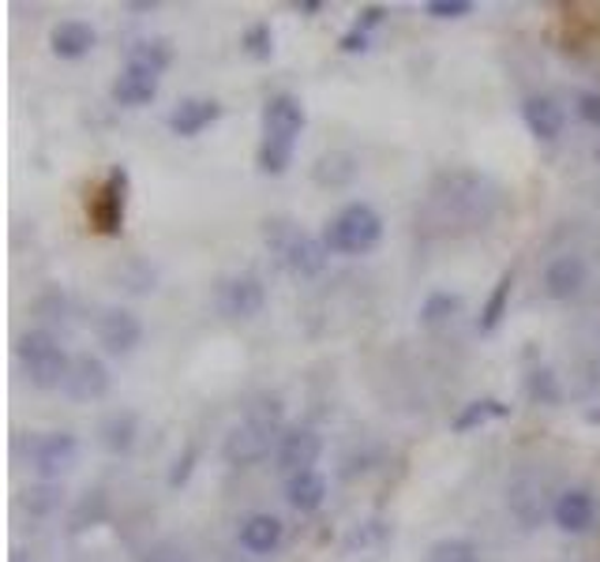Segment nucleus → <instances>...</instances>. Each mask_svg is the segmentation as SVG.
<instances>
[{
    "mask_svg": "<svg viewBox=\"0 0 600 562\" xmlns=\"http://www.w3.org/2000/svg\"><path fill=\"white\" fill-rule=\"evenodd\" d=\"M248 421H255V424H263V427H271V432H278L282 421H285V405H282V397H260V402L252 405V413H248Z\"/></svg>",
    "mask_w": 600,
    "mask_h": 562,
    "instance_id": "nucleus-34",
    "label": "nucleus"
},
{
    "mask_svg": "<svg viewBox=\"0 0 600 562\" xmlns=\"http://www.w3.org/2000/svg\"><path fill=\"white\" fill-rule=\"evenodd\" d=\"M319 454H323L319 432H312V427H290L278 439L274 465H278L285 476H297V473H308L312 465L319 462Z\"/></svg>",
    "mask_w": 600,
    "mask_h": 562,
    "instance_id": "nucleus-9",
    "label": "nucleus"
},
{
    "mask_svg": "<svg viewBox=\"0 0 600 562\" xmlns=\"http://www.w3.org/2000/svg\"><path fill=\"white\" fill-rule=\"evenodd\" d=\"M266 244L278 252V259L290 266V274H297V278H316L330 255L323 236H312L304 233V229H290L285 222H266Z\"/></svg>",
    "mask_w": 600,
    "mask_h": 562,
    "instance_id": "nucleus-4",
    "label": "nucleus"
},
{
    "mask_svg": "<svg viewBox=\"0 0 600 562\" xmlns=\"http://www.w3.org/2000/svg\"><path fill=\"white\" fill-rule=\"evenodd\" d=\"M75 457H80V439H75L72 432L38 435L34 446H31V462H34V469H38V476H42L45 484L69 473L72 465H75Z\"/></svg>",
    "mask_w": 600,
    "mask_h": 562,
    "instance_id": "nucleus-8",
    "label": "nucleus"
},
{
    "mask_svg": "<svg viewBox=\"0 0 600 562\" xmlns=\"http://www.w3.org/2000/svg\"><path fill=\"white\" fill-rule=\"evenodd\" d=\"M432 206L440 211L443 222H462V225H484L492 222L499 211V192L488 177L481 173H443L432 188Z\"/></svg>",
    "mask_w": 600,
    "mask_h": 562,
    "instance_id": "nucleus-1",
    "label": "nucleus"
},
{
    "mask_svg": "<svg viewBox=\"0 0 600 562\" xmlns=\"http://www.w3.org/2000/svg\"><path fill=\"white\" fill-rule=\"evenodd\" d=\"M15 357H19V364H23L27 379H31V386L56 390V386L69 383L72 360L50 330H27V335H19Z\"/></svg>",
    "mask_w": 600,
    "mask_h": 562,
    "instance_id": "nucleus-2",
    "label": "nucleus"
},
{
    "mask_svg": "<svg viewBox=\"0 0 600 562\" xmlns=\"http://www.w3.org/2000/svg\"><path fill=\"white\" fill-rule=\"evenodd\" d=\"M503 416H510V405H507V402H499V397H477V402L462 405L459 413H454L451 432H454V435L477 432V427L492 424V421H503Z\"/></svg>",
    "mask_w": 600,
    "mask_h": 562,
    "instance_id": "nucleus-23",
    "label": "nucleus"
},
{
    "mask_svg": "<svg viewBox=\"0 0 600 562\" xmlns=\"http://www.w3.org/2000/svg\"><path fill=\"white\" fill-rule=\"evenodd\" d=\"M196 462H199V446L188 443L185 454H180L173 462V469H169V488H185L188 476H192V469H196Z\"/></svg>",
    "mask_w": 600,
    "mask_h": 562,
    "instance_id": "nucleus-36",
    "label": "nucleus"
},
{
    "mask_svg": "<svg viewBox=\"0 0 600 562\" xmlns=\"http://www.w3.org/2000/svg\"><path fill=\"white\" fill-rule=\"evenodd\" d=\"M462 311V297L459 293H432L421 304V327H443Z\"/></svg>",
    "mask_w": 600,
    "mask_h": 562,
    "instance_id": "nucleus-30",
    "label": "nucleus"
},
{
    "mask_svg": "<svg viewBox=\"0 0 600 562\" xmlns=\"http://www.w3.org/2000/svg\"><path fill=\"white\" fill-rule=\"evenodd\" d=\"M510 289H514V274H510V271H503V274H499V282L492 285L488 300H484V308H481V319H477V327L484 330V335H492V330L503 322V316H507Z\"/></svg>",
    "mask_w": 600,
    "mask_h": 562,
    "instance_id": "nucleus-27",
    "label": "nucleus"
},
{
    "mask_svg": "<svg viewBox=\"0 0 600 562\" xmlns=\"http://www.w3.org/2000/svg\"><path fill=\"white\" fill-rule=\"evenodd\" d=\"M586 421H589V424H600V409H589Z\"/></svg>",
    "mask_w": 600,
    "mask_h": 562,
    "instance_id": "nucleus-44",
    "label": "nucleus"
},
{
    "mask_svg": "<svg viewBox=\"0 0 600 562\" xmlns=\"http://www.w3.org/2000/svg\"><path fill=\"white\" fill-rule=\"evenodd\" d=\"M64 390L75 402H98V397L109 394V368L98 357H75Z\"/></svg>",
    "mask_w": 600,
    "mask_h": 562,
    "instance_id": "nucleus-14",
    "label": "nucleus"
},
{
    "mask_svg": "<svg viewBox=\"0 0 600 562\" xmlns=\"http://www.w3.org/2000/svg\"><path fill=\"white\" fill-rule=\"evenodd\" d=\"M526 394L533 405H559L564 402V390H559V379L551 368H533L526 375Z\"/></svg>",
    "mask_w": 600,
    "mask_h": 562,
    "instance_id": "nucleus-29",
    "label": "nucleus"
},
{
    "mask_svg": "<svg viewBox=\"0 0 600 562\" xmlns=\"http://www.w3.org/2000/svg\"><path fill=\"white\" fill-rule=\"evenodd\" d=\"M274 435H278V432H271V427H263L255 421H244V424H236L230 435H225L222 457L233 465V469H252V465H260L263 457L271 454Z\"/></svg>",
    "mask_w": 600,
    "mask_h": 562,
    "instance_id": "nucleus-7",
    "label": "nucleus"
},
{
    "mask_svg": "<svg viewBox=\"0 0 600 562\" xmlns=\"http://www.w3.org/2000/svg\"><path fill=\"white\" fill-rule=\"evenodd\" d=\"M387 19V8L383 4H368V8H360V19H357V26L360 31H371V26H379Z\"/></svg>",
    "mask_w": 600,
    "mask_h": 562,
    "instance_id": "nucleus-40",
    "label": "nucleus"
},
{
    "mask_svg": "<svg viewBox=\"0 0 600 562\" xmlns=\"http://www.w3.org/2000/svg\"><path fill=\"white\" fill-rule=\"evenodd\" d=\"M522 120H526V128H529V136H537V139H559L564 136V109H559V102L556 98H548V94H529L526 102H522Z\"/></svg>",
    "mask_w": 600,
    "mask_h": 562,
    "instance_id": "nucleus-17",
    "label": "nucleus"
},
{
    "mask_svg": "<svg viewBox=\"0 0 600 562\" xmlns=\"http://www.w3.org/2000/svg\"><path fill=\"white\" fill-rule=\"evenodd\" d=\"M341 53H365L368 50V34L360 31V26H354V31H346L341 34Z\"/></svg>",
    "mask_w": 600,
    "mask_h": 562,
    "instance_id": "nucleus-41",
    "label": "nucleus"
},
{
    "mask_svg": "<svg viewBox=\"0 0 600 562\" xmlns=\"http://www.w3.org/2000/svg\"><path fill=\"white\" fill-rule=\"evenodd\" d=\"M241 50L252 56V61H271V53H274L271 23H252V26H248V31L241 34Z\"/></svg>",
    "mask_w": 600,
    "mask_h": 562,
    "instance_id": "nucleus-33",
    "label": "nucleus"
},
{
    "mask_svg": "<svg viewBox=\"0 0 600 562\" xmlns=\"http://www.w3.org/2000/svg\"><path fill=\"white\" fill-rule=\"evenodd\" d=\"M383 236V218L368 203H349L323 229V244L335 255H365Z\"/></svg>",
    "mask_w": 600,
    "mask_h": 562,
    "instance_id": "nucleus-3",
    "label": "nucleus"
},
{
    "mask_svg": "<svg viewBox=\"0 0 600 562\" xmlns=\"http://www.w3.org/2000/svg\"><path fill=\"white\" fill-rule=\"evenodd\" d=\"M124 206H128V169L113 166L91 203V225L102 236H117L124 229Z\"/></svg>",
    "mask_w": 600,
    "mask_h": 562,
    "instance_id": "nucleus-5",
    "label": "nucleus"
},
{
    "mask_svg": "<svg viewBox=\"0 0 600 562\" xmlns=\"http://www.w3.org/2000/svg\"><path fill=\"white\" fill-rule=\"evenodd\" d=\"M285 502L297 513H316L323 502H327V480H323L316 469L290 476V480H285Z\"/></svg>",
    "mask_w": 600,
    "mask_h": 562,
    "instance_id": "nucleus-20",
    "label": "nucleus"
},
{
    "mask_svg": "<svg viewBox=\"0 0 600 562\" xmlns=\"http://www.w3.org/2000/svg\"><path fill=\"white\" fill-rule=\"evenodd\" d=\"M266 304V285L255 278V274H236L222 285V297H218V308L230 319H255Z\"/></svg>",
    "mask_w": 600,
    "mask_h": 562,
    "instance_id": "nucleus-12",
    "label": "nucleus"
},
{
    "mask_svg": "<svg viewBox=\"0 0 600 562\" xmlns=\"http://www.w3.org/2000/svg\"><path fill=\"white\" fill-rule=\"evenodd\" d=\"M236 540H241V548L252 551V555H274L285 540V526L274 518V513H248L241 521Z\"/></svg>",
    "mask_w": 600,
    "mask_h": 562,
    "instance_id": "nucleus-18",
    "label": "nucleus"
},
{
    "mask_svg": "<svg viewBox=\"0 0 600 562\" xmlns=\"http://www.w3.org/2000/svg\"><path fill=\"white\" fill-rule=\"evenodd\" d=\"M589 282V266L582 255L567 252V255H556L545 274H540V285H545V297L548 300H575L578 293L586 289Z\"/></svg>",
    "mask_w": 600,
    "mask_h": 562,
    "instance_id": "nucleus-10",
    "label": "nucleus"
},
{
    "mask_svg": "<svg viewBox=\"0 0 600 562\" xmlns=\"http://www.w3.org/2000/svg\"><path fill=\"white\" fill-rule=\"evenodd\" d=\"M308 124L301 98L293 94H274L263 106V142H282V147H297V136Z\"/></svg>",
    "mask_w": 600,
    "mask_h": 562,
    "instance_id": "nucleus-6",
    "label": "nucleus"
},
{
    "mask_svg": "<svg viewBox=\"0 0 600 562\" xmlns=\"http://www.w3.org/2000/svg\"><path fill=\"white\" fill-rule=\"evenodd\" d=\"M98 341L113 357H128L143 341V322L128 308H106L98 316Z\"/></svg>",
    "mask_w": 600,
    "mask_h": 562,
    "instance_id": "nucleus-13",
    "label": "nucleus"
},
{
    "mask_svg": "<svg viewBox=\"0 0 600 562\" xmlns=\"http://www.w3.org/2000/svg\"><path fill=\"white\" fill-rule=\"evenodd\" d=\"M428 562H481V548L465 537H443L428 548Z\"/></svg>",
    "mask_w": 600,
    "mask_h": 562,
    "instance_id": "nucleus-31",
    "label": "nucleus"
},
{
    "mask_svg": "<svg viewBox=\"0 0 600 562\" xmlns=\"http://www.w3.org/2000/svg\"><path fill=\"white\" fill-rule=\"evenodd\" d=\"M293 8H297L301 15H316L323 4H319V0H297V4H293Z\"/></svg>",
    "mask_w": 600,
    "mask_h": 562,
    "instance_id": "nucleus-42",
    "label": "nucleus"
},
{
    "mask_svg": "<svg viewBox=\"0 0 600 562\" xmlns=\"http://www.w3.org/2000/svg\"><path fill=\"white\" fill-rule=\"evenodd\" d=\"M424 12L432 19H462L473 12V4L470 0H428Z\"/></svg>",
    "mask_w": 600,
    "mask_h": 562,
    "instance_id": "nucleus-37",
    "label": "nucleus"
},
{
    "mask_svg": "<svg viewBox=\"0 0 600 562\" xmlns=\"http://www.w3.org/2000/svg\"><path fill=\"white\" fill-rule=\"evenodd\" d=\"M94 42H98V34L83 19H64V23H56L50 31V50L61 61H80V56H87L94 50Z\"/></svg>",
    "mask_w": 600,
    "mask_h": 562,
    "instance_id": "nucleus-19",
    "label": "nucleus"
},
{
    "mask_svg": "<svg viewBox=\"0 0 600 562\" xmlns=\"http://www.w3.org/2000/svg\"><path fill=\"white\" fill-rule=\"evenodd\" d=\"M578 117H582L589 128H600V91H586L578 94Z\"/></svg>",
    "mask_w": 600,
    "mask_h": 562,
    "instance_id": "nucleus-39",
    "label": "nucleus"
},
{
    "mask_svg": "<svg viewBox=\"0 0 600 562\" xmlns=\"http://www.w3.org/2000/svg\"><path fill=\"white\" fill-rule=\"evenodd\" d=\"M23 507L31 510V513H53L56 507H61V491L53 488V484H42V488H31L27 491V499H23Z\"/></svg>",
    "mask_w": 600,
    "mask_h": 562,
    "instance_id": "nucleus-35",
    "label": "nucleus"
},
{
    "mask_svg": "<svg viewBox=\"0 0 600 562\" xmlns=\"http://www.w3.org/2000/svg\"><path fill=\"white\" fill-rule=\"evenodd\" d=\"M293 150L297 147H282V142H260V155H255V166L266 177H282L285 169L293 166Z\"/></svg>",
    "mask_w": 600,
    "mask_h": 562,
    "instance_id": "nucleus-32",
    "label": "nucleus"
},
{
    "mask_svg": "<svg viewBox=\"0 0 600 562\" xmlns=\"http://www.w3.org/2000/svg\"><path fill=\"white\" fill-rule=\"evenodd\" d=\"M394 540V529L387 526V521H379V518H371V521H360V526L349 532L346 537V551L349 555H365V559H376V555H383L387 544Z\"/></svg>",
    "mask_w": 600,
    "mask_h": 562,
    "instance_id": "nucleus-22",
    "label": "nucleus"
},
{
    "mask_svg": "<svg viewBox=\"0 0 600 562\" xmlns=\"http://www.w3.org/2000/svg\"><path fill=\"white\" fill-rule=\"evenodd\" d=\"M109 518V499H106V491L102 488H94V491H83L80 495V502L72 507V532H83V529H94V526H102V521Z\"/></svg>",
    "mask_w": 600,
    "mask_h": 562,
    "instance_id": "nucleus-28",
    "label": "nucleus"
},
{
    "mask_svg": "<svg viewBox=\"0 0 600 562\" xmlns=\"http://www.w3.org/2000/svg\"><path fill=\"white\" fill-rule=\"evenodd\" d=\"M143 562H192V559H188V551L173 544V540H161V544H155L143 555Z\"/></svg>",
    "mask_w": 600,
    "mask_h": 562,
    "instance_id": "nucleus-38",
    "label": "nucleus"
},
{
    "mask_svg": "<svg viewBox=\"0 0 600 562\" xmlns=\"http://www.w3.org/2000/svg\"><path fill=\"white\" fill-rule=\"evenodd\" d=\"M128 64L131 68H147L161 75L173 64V45H169L166 38H143V42L128 45Z\"/></svg>",
    "mask_w": 600,
    "mask_h": 562,
    "instance_id": "nucleus-25",
    "label": "nucleus"
},
{
    "mask_svg": "<svg viewBox=\"0 0 600 562\" xmlns=\"http://www.w3.org/2000/svg\"><path fill=\"white\" fill-rule=\"evenodd\" d=\"M507 502H510V513L526 529H537L540 521H545V495H540V484L529 480V476H522V480L510 484Z\"/></svg>",
    "mask_w": 600,
    "mask_h": 562,
    "instance_id": "nucleus-21",
    "label": "nucleus"
},
{
    "mask_svg": "<svg viewBox=\"0 0 600 562\" xmlns=\"http://www.w3.org/2000/svg\"><path fill=\"white\" fill-rule=\"evenodd\" d=\"M136 435H139L136 413H113L102 421V443H106L109 454H128L136 446Z\"/></svg>",
    "mask_w": 600,
    "mask_h": 562,
    "instance_id": "nucleus-26",
    "label": "nucleus"
},
{
    "mask_svg": "<svg viewBox=\"0 0 600 562\" xmlns=\"http://www.w3.org/2000/svg\"><path fill=\"white\" fill-rule=\"evenodd\" d=\"M312 177H316V184L323 188H341L357 177V158L349 155V150H330V155H323L316 166H312Z\"/></svg>",
    "mask_w": 600,
    "mask_h": 562,
    "instance_id": "nucleus-24",
    "label": "nucleus"
},
{
    "mask_svg": "<svg viewBox=\"0 0 600 562\" xmlns=\"http://www.w3.org/2000/svg\"><path fill=\"white\" fill-rule=\"evenodd\" d=\"M597 161H600V147H597Z\"/></svg>",
    "mask_w": 600,
    "mask_h": 562,
    "instance_id": "nucleus-45",
    "label": "nucleus"
},
{
    "mask_svg": "<svg viewBox=\"0 0 600 562\" xmlns=\"http://www.w3.org/2000/svg\"><path fill=\"white\" fill-rule=\"evenodd\" d=\"M551 521H556L559 529L570 532V537H582V532L593 529L597 521V499L589 488H567L556 495V502H551Z\"/></svg>",
    "mask_w": 600,
    "mask_h": 562,
    "instance_id": "nucleus-11",
    "label": "nucleus"
},
{
    "mask_svg": "<svg viewBox=\"0 0 600 562\" xmlns=\"http://www.w3.org/2000/svg\"><path fill=\"white\" fill-rule=\"evenodd\" d=\"M222 117V102L218 98H185L177 102V109L169 113V131L185 139H196L199 131H207L211 124Z\"/></svg>",
    "mask_w": 600,
    "mask_h": 562,
    "instance_id": "nucleus-15",
    "label": "nucleus"
},
{
    "mask_svg": "<svg viewBox=\"0 0 600 562\" xmlns=\"http://www.w3.org/2000/svg\"><path fill=\"white\" fill-rule=\"evenodd\" d=\"M109 94H113V102L124 109H143L158 98V75L147 72V68H131V64H124V72L113 79Z\"/></svg>",
    "mask_w": 600,
    "mask_h": 562,
    "instance_id": "nucleus-16",
    "label": "nucleus"
},
{
    "mask_svg": "<svg viewBox=\"0 0 600 562\" xmlns=\"http://www.w3.org/2000/svg\"><path fill=\"white\" fill-rule=\"evenodd\" d=\"M131 8H136V12H155V0H136V4H131Z\"/></svg>",
    "mask_w": 600,
    "mask_h": 562,
    "instance_id": "nucleus-43",
    "label": "nucleus"
}]
</instances>
